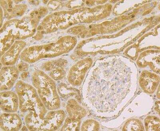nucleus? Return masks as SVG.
I'll list each match as a JSON object with an SVG mask.
<instances>
[{
  "label": "nucleus",
  "mask_w": 160,
  "mask_h": 131,
  "mask_svg": "<svg viewBox=\"0 0 160 131\" xmlns=\"http://www.w3.org/2000/svg\"><path fill=\"white\" fill-rule=\"evenodd\" d=\"M90 61L85 60L80 62L72 68L69 77L72 83L78 85L83 78L84 72L89 67Z\"/></svg>",
  "instance_id": "obj_9"
},
{
  "label": "nucleus",
  "mask_w": 160,
  "mask_h": 131,
  "mask_svg": "<svg viewBox=\"0 0 160 131\" xmlns=\"http://www.w3.org/2000/svg\"><path fill=\"white\" fill-rule=\"evenodd\" d=\"M33 83L47 109L54 110L59 109L61 101L55 82L51 78L38 71L33 75Z\"/></svg>",
  "instance_id": "obj_3"
},
{
  "label": "nucleus",
  "mask_w": 160,
  "mask_h": 131,
  "mask_svg": "<svg viewBox=\"0 0 160 131\" xmlns=\"http://www.w3.org/2000/svg\"><path fill=\"white\" fill-rule=\"evenodd\" d=\"M74 44L73 40L64 38L55 43L31 47L22 52L21 58L33 63L41 58L52 57L68 52L72 49Z\"/></svg>",
  "instance_id": "obj_2"
},
{
  "label": "nucleus",
  "mask_w": 160,
  "mask_h": 131,
  "mask_svg": "<svg viewBox=\"0 0 160 131\" xmlns=\"http://www.w3.org/2000/svg\"><path fill=\"white\" fill-rule=\"evenodd\" d=\"M28 68V65L25 63H21L18 66V69L20 71L26 70Z\"/></svg>",
  "instance_id": "obj_16"
},
{
  "label": "nucleus",
  "mask_w": 160,
  "mask_h": 131,
  "mask_svg": "<svg viewBox=\"0 0 160 131\" xmlns=\"http://www.w3.org/2000/svg\"><path fill=\"white\" fill-rule=\"evenodd\" d=\"M80 125V120L71 118L67 119L61 131H78Z\"/></svg>",
  "instance_id": "obj_11"
},
{
  "label": "nucleus",
  "mask_w": 160,
  "mask_h": 131,
  "mask_svg": "<svg viewBox=\"0 0 160 131\" xmlns=\"http://www.w3.org/2000/svg\"><path fill=\"white\" fill-rule=\"evenodd\" d=\"M145 126L147 130L159 131V119L154 117H149L146 119Z\"/></svg>",
  "instance_id": "obj_12"
},
{
  "label": "nucleus",
  "mask_w": 160,
  "mask_h": 131,
  "mask_svg": "<svg viewBox=\"0 0 160 131\" xmlns=\"http://www.w3.org/2000/svg\"><path fill=\"white\" fill-rule=\"evenodd\" d=\"M22 126V120L17 114L6 113L1 115L0 127L2 130L18 131L21 129Z\"/></svg>",
  "instance_id": "obj_6"
},
{
  "label": "nucleus",
  "mask_w": 160,
  "mask_h": 131,
  "mask_svg": "<svg viewBox=\"0 0 160 131\" xmlns=\"http://www.w3.org/2000/svg\"><path fill=\"white\" fill-rule=\"evenodd\" d=\"M65 112L62 110H51L46 115L38 131H55L62 124L65 119Z\"/></svg>",
  "instance_id": "obj_4"
},
{
  "label": "nucleus",
  "mask_w": 160,
  "mask_h": 131,
  "mask_svg": "<svg viewBox=\"0 0 160 131\" xmlns=\"http://www.w3.org/2000/svg\"><path fill=\"white\" fill-rule=\"evenodd\" d=\"M1 108L6 113H14L18 110L19 106L18 95L11 91H5L1 93Z\"/></svg>",
  "instance_id": "obj_5"
},
{
  "label": "nucleus",
  "mask_w": 160,
  "mask_h": 131,
  "mask_svg": "<svg viewBox=\"0 0 160 131\" xmlns=\"http://www.w3.org/2000/svg\"><path fill=\"white\" fill-rule=\"evenodd\" d=\"M19 98V108L22 113H27L25 121L28 129L31 131H38L45 119L47 109L40 99L35 89L21 81L16 86Z\"/></svg>",
  "instance_id": "obj_1"
},
{
  "label": "nucleus",
  "mask_w": 160,
  "mask_h": 131,
  "mask_svg": "<svg viewBox=\"0 0 160 131\" xmlns=\"http://www.w3.org/2000/svg\"><path fill=\"white\" fill-rule=\"evenodd\" d=\"M26 44L22 41H17L4 54L1 58L3 65L10 66L13 65L16 62L20 52L25 46Z\"/></svg>",
  "instance_id": "obj_8"
},
{
  "label": "nucleus",
  "mask_w": 160,
  "mask_h": 131,
  "mask_svg": "<svg viewBox=\"0 0 160 131\" xmlns=\"http://www.w3.org/2000/svg\"><path fill=\"white\" fill-rule=\"evenodd\" d=\"M98 129V124L95 121L92 120L85 121L81 128L82 131H97Z\"/></svg>",
  "instance_id": "obj_14"
},
{
  "label": "nucleus",
  "mask_w": 160,
  "mask_h": 131,
  "mask_svg": "<svg viewBox=\"0 0 160 131\" xmlns=\"http://www.w3.org/2000/svg\"><path fill=\"white\" fill-rule=\"evenodd\" d=\"M18 76V69L12 67H5L1 70V90H8L13 86Z\"/></svg>",
  "instance_id": "obj_7"
},
{
  "label": "nucleus",
  "mask_w": 160,
  "mask_h": 131,
  "mask_svg": "<svg viewBox=\"0 0 160 131\" xmlns=\"http://www.w3.org/2000/svg\"><path fill=\"white\" fill-rule=\"evenodd\" d=\"M64 71L61 69H56L50 73L52 78L55 80L61 79L64 76Z\"/></svg>",
  "instance_id": "obj_15"
},
{
  "label": "nucleus",
  "mask_w": 160,
  "mask_h": 131,
  "mask_svg": "<svg viewBox=\"0 0 160 131\" xmlns=\"http://www.w3.org/2000/svg\"><path fill=\"white\" fill-rule=\"evenodd\" d=\"M125 131H142V126L138 121L131 120L126 123L124 126Z\"/></svg>",
  "instance_id": "obj_13"
},
{
  "label": "nucleus",
  "mask_w": 160,
  "mask_h": 131,
  "mask_svg": "<svg viewBox=\"0 0 160 131\" xmlns=\"http://www.w3.org/2000/svg\"><path fill=\"white\" fill-rule=\"evenodd\" d=\"M66 108L67 112L71 119L80 120L86 114L85 109L74 99L68 101Z\"/></svg>",
  "instance_id": "obj_10"
}]
</instances>
